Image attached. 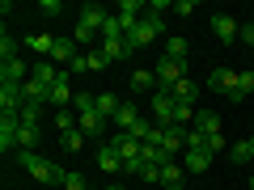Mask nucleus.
Masks as SVG:
<instances>
[{"label":"nucleus","mask_w":254,"mask_h":190,"mask_svg":"<svg viewBox=\"0 0 254 190\" xmlns=\"http://www.w3.org/2000/svg\"><path fill=\"white\" fill-rule=\"evenodd\" d=\"M212 30H216L220 43H237V30H242V26H237L229 13H216V17H212Z\"/></svg>","instance_id":"2eb2a0df"},{"label":"nucleus","mask_w":254,"mask_h":190,"mask_svg":"<svg viewBox=\"0 0 254 190\" xmlns=\"http://www.w3.org/2000/svg\"><path fill=\"white\" fill-rule=\"evenodd\" d=\"M64 190H89V186H85L81 173H68V178H64Z\"/></svg>","instance_id":"4c0bfd02"},{"label":"nucleus","mask_w":254,"mask_h":190,"mask_svg":"<svg viewBox=\"0 0 254 190\" xmlns=\"http://www.w3.org/2000/svg\"><path fill=\"white\" fill-rule=\"evenodd\" d=\"M208 165H212L208 148H187V156H182V169L187 173H208Z\"/></svg>","instance_id":"ddd939ff"},{"label":"nucleus","mask_w":254,"mask_h":190,"mask_svg":"<svg viewBox=\"0 0 254 190\" xmlns=\"http://www.w3.org/2000/svg\"><path fill=\"white\" fill-rule=\"evenodd\" d=\"M68 72H72V76H81V72H89V59H85V55H76V59L68 63Z\"/></svg>","instance_id":"ea45409f"},{"label":"nucleus","mask_w":254,"mask_h":190,"mask_svg":"<svg viewBox=\"0 0 254 190\" xmlns=\"http://www.w3.org/2000/svg\"><path fill=\"white\" fill-rule=\"evenodd\" d=\"M102 51H106L110 63H119V59H127V55H131V47H127L123 38H115V43H102Z\"/></svg>","instance_id":"bb28decb"},{"label":"nucleus","mask_w":254,"mask_h":190,"mask_svg":"<svg viewBox=\"0 0 254 190\" xmlns=\"http://www.w3.org/2000/svg\"><path fill=\"white\" fill-rule=\"evenodd\" d=\"M55 127H60V136L72 131V110H55Z\"/></svg>","instance_id":"72a5a7b5"},{"label":"nucleus","mask_w":254,"mask_h":190,"mask_svg":"<svg viewBox=\"0 0 254 190\" xmlns=\"http://www.w3.org/2000/svg\"><path fill=\"white\" fill-rule=\"evenodd\" d=\"M161 30H165V17H161V13H144V17H140V26L131 30V34L123 38V43L131 47V55H136L140 47H148L153 38H161Z\"/></svg>","instance_id":"f03ea898"},{"label":"nucleus","mask_w":254,"mask_h":190,"mask_svg":"<svg viewBox=\"0 0 254 190\" xmlns=\"http://www.w3.org/2000/svg\"><path fill=\"white\" fill-rule=\"evenodd\" d=\"M72 38H76V43H81V47H89L93 38H102V34H98V30H93V26H85V21H76V34H72Z\"/></svg>","instance_id":"2f4dec72"},{"label":"nucleus","mask_w":254,"mask_h":190,"mask_svg":"<svg viewBox=\"0 0 254 190\" xmlns=\"http://www.w3.org/2000/svg\"><path fill=\"white\" fill-rule=\"evenodd\" d=\"M229 156H233V165H246V161H254V136H250V140H237V144L229 148Z\"/></svg>","instance_id":"b1692460"},{"label":"nucleus","mask_w":254,"mask_h":190,"mask_svg":"<svg viewBox=\"0 0 254 190\" xmlns=\"http://www.w3.org/2000/svg\"><path fill=\"white\" fill-rule=\"evenodd\" d=\"M187 38H170V43H165V55H170V59H187Z\"/></svg>","instance_id":"7c9ffc66"},{"label":"nucleus","mask_w":254,"mask_h":190,"mask_svg":"<svg viewBox=\"0 0 254 190\" xmlns=\"http://www.w3.org/2000/svg\"><path fill=\"white\" fill-rule=\"evenodd\" d=\"M165 156H178V152H187V127H165Z\"/></svg>","instance_id":"dca6fc26"},{"label":"nucleus","mask_w":254,"mask_h":190,"mask_svg":"<svg viewBox=\"0 0 254 190\" xmlns=\"http://www.w3.org/2000/svg\"><path fill=\"white\" fill-rule=\"evenodd\" d=\"M208 89L220 93V97H233V93H237V72H229V68H212Z\"/></svg>","instance_id":"423d86ee"},{"label":"nucleus","mask_w":254,"mask_h":190,"mask_svg":"<svg viewBox=\"0 0 254 190\" xmlns=\"http://www.w3.org/2000/svg\"><path fill=\"white\" fill-rule=\"evenodd\" d=\"M140 118H144V114H140L136 106H123V110L115 114V127H119V131H131V127H136Z\"/></svg>","instance_id":"393cba45"},{"label":"nucleus","mask_w":254,"mask_h":190,"mask_svg":"<svg viewBox=\"0 0 254 190\" xmlns=\"http://www.w3.org/2000/svg\"><path fill=\"white\" fill-rule=\"evenodd\" d=\"M76 55H81V51H76V38H55V51H51V63H55V68H68Z\"/></svg>","instance_id":"9b49d317"},{"label":"nucleus","mask_w":254,"mask_h":190,"mask_svg":"<svg viewBox=\"0 0 254 190\" xmlns=\"http://www.w3.org/2000/svg\"><path fill=\"white\" fill-rule=\"evenodd\" d=\"M17 136H21V118L17 114H0V148L17 152Z\"/></svg>","instance_id":"6e6552de"},{"label":"nucleus","mask_w":254,"mask_h":190,"mask_svg":"<svg viewBox=\"0 0 254 190\" xmlns=\"http://www.w3.org/2000/svg\"><path fill=\"white\" fill-rule=\"evenodd\" d=\"M237 93H242V97L254 93V72H237Z\"/></svg>","instance_id":"473e14b6"},{"label":"nucleus","mask_w":254,"mask_h":190,"mask_svg":"<svg viewBox=\"0 0 254 190\" xmlns=\"http://www.w3.org/2000/svg\"><path fill=\"white\" fill-rule=\"evenodd\" d=\"M30 81V68L21 59H9V63H0V85H26Z\"/></svg>","instance_id":"9d476101"},{"label":"nucleus","mask_w":254,"mask_h":190,"mask_svg":"<svg viewBox=\"0 0 254 190\" xmlns=\"http://www.w3.org/2000/svg\"><path fill=\"white\" fill-rule=\"evenodd\" d=\"M182 190H190V186H182Z\"/></svg>","instance_id":"a18cd8bd"},{"label":"nucleus","mask_w":254,"mask_h":190,"mask_svg":"<svg viewBox=\"0 0 254 190\" xmlns=\"http://www.w3.org/2000/svg\"><path fill=\"white\" fill-rule=\"evenodd\" d=\"M47 101H51L55 110H68V101H72V72H68V68H60V81L51 85Z\"/></svg>","instance_id":"20e7f679"},{"label":"nucleus","mask_w":254,"mask_h":190,"mask_svg":"<svg viewBox=\"0 0 254 190\" xmlns=\"http://www.w3.org/2000/svg\"><path fill=\"white\" fill-rule=\"evenodd\" d=\"M76 127L85 131V140H102L106 136V118H102L98 110H93V114H76Z\"/></svg>","instance_id":"f8f14e48"},{"label":"nucleus","mask_w":254,"mask_h":190,"mask_svg":"<svg viewBox=\"0 0 254 190\" xmlns=\"http://www.w3.org/2000/svg\"><path fill=\"white\" fill-rule=\"evenodd\" d=\"M161 186L182 190V165H178V161H165V165H161Z\"/></svg>","instance_id":"412c9836"},{"label":"nucleus","mask_w":254,"mask_h":190,"mask_svg":"<svg viewBox=\"0 0 254 190\" xmlns=\"http://www.w3.org/2000/svg\"><path fill=\"white\" fill-rule=\"evenodd\" d=\"M199 9V4H195V0H174V13H178V17H190V13Z\"/></svg>","instance_id":"e433bc0d"},{"label":"nucleus","mask_w":254,"mask_h":190,"mask_svg":"<svg viewBox=\"0 0 254 190\" xmlns=\"http://www.w3.org/2000/svg\"><path fill=\"white\" fill-rule=\"evenodd\" d=\"M21 43L17 38H9V30H4V34H0V63H9V59H21Z\"/></svg>","instance_id":"a878e982"},{"label":"nucleus","mask_w":254,"mask_h":190,"mask_svg":"<svg viewBox=\"0 0 254 190\" xmlns=\"http://www.w3.org/2000/svg\"><path fill=\"white\" fill-rule=\"evenodd\" d=\"M123 110V101L115 97V93H98V114L106 118V123H115V114Z\"/></svg>","instance_id":"aec40b11"},{"label":"nucleus","mask_w":254,"mask_h":190,"mask_svg":"<svg viewBox=\"0 0 254 190\" xmlns=\"http://www.w3.org/2000/svg\"><path fill=\"white\" fill-rule=\"evenodd\" d=\"M237 38H242L246 47H254V21H242V30H237Z\"/></svg>","instance_id":"58836bf2"},{"label":"nucleus","mask_w":254,"mask_h":190,"mask_svg":"<svg viewBox=\"0 0 254 190\" xmlns=\"http://www.w3.org/2000/svg\"><path fill=\"white\" fill-rule=\"evenodd\" d=\"M127 85H131V93H157V89H161L157 72H148V68H136V72L127 76Z\"/></svg>","instance_id":"1a4fd4ad"},{"label":"nucleus","mask_w":254,"mask_h":190,"mask_svg":"<svg viewBox=\"0 0 254 190\" xmlns=\"http://www.w3.org/2000/svg\"><path fill=\"white\" fill-rule=\"evenodd\" d=\"M26 47L38 55V59H51V51H55V34H30Z\"/></svg>","instance_id":"6ab92c4d"},{"label":"nucleus","mask_w":254,"mask_h":190,"mask_svg":"<svg viewBox=\"0 0 254 190\" xmlns=\"http://www.w3.org/2000/svg\"><path fill=\"white\" fill-rule=\"evenodd\" d=\"M148 131H153V118H140V123L131 127V136H136L140 144H144V140H148Z\"/></svg>","instance_id":"f704fd0d"},{"label":"nucleus","mask_w":254,"mask_h":190,"mask_svg":"<svg viewBox=\"0 0 254 190\" xmlns=\"http://www.w3.org/2000/svg\"><path fill=\"white\" fill-rule=\"evenodd\" d=\"M190 131H199L203 140H208V136H220V118L208 114V110H199V114H195V123H190Z\"/></svg>","instance_id":"a211bd4d"},{"label":"nucleus","mask_w":254,"mask_h":190,"mask_svg":"<svg viewBox=\"0 0 254 190\" xmlns=\"http://www.w3.org/2000/svg\"><path fill=\"white\" fill-rule=\"evenodd\" d=\"M60 144L68 148V152H81V148H85V131H81V127H72V131H64V136H60Z\"/></svg>","instance_id":"cd10ccee"},{"label":"nucleus","mask_w":254,"mask_h":190,"mask_svg":"<svg viewBox=\"0 0 254 190\" xmlns=\"http://www.w3.org/2000/svg\"><path fill=\"white\" fill-rule=\"evenodd\" d=\"M17 165H21V169H26L34 182H43V186H64V178H68V173H64L60 165L43 161L38 152H17Z\"/></svg>","instance_id":"f257e3e1"},{"label":"nucleus","mask_w":254,"mask_h":190,"mask_svg":"<svg viewBox=\"0 0 254 190\" xmlns=\"http://www.w3.org/2000/svg\"><path fill=\"white\" fill-rule=\"evenodd\" d=\"M38 13H47V17H64V4H60V0H43Z\"/></svg>","instance_id":"c9c22d12"},{"label":"nucleus","mask_w":254,"mask_h":190,"mask_svg":"<svg viewBox=\"0 0 254 190\" xmlns=\"http://www.w3.org/2000/svg\"><path fill=\"white\" fill-rule=\"evenodd\" d=\"M106 144L115 148V152L123 156V161H136V156H140V148H144V144H140L136 136H131V131H115V136H110Z\"/></svg>","instance_id":"39448f33"},{"label":"nucleus","mask_w":254,"mask_h":190,"mask_svg":"<svg viewBox=\"0 0 254 190\" xmlns=\"http://www.w3.org/2000/svg\"><path fill=\"white\" fill-rule=\"evenodd\" d=\"M153 72H157V81H161V89L170 93L174 85H182V81H187V59H170V55H165V59L157 63Z\"/></svg>","instance_id":"7ed1b4c3"},{"label":"nucleus","mask_w":254,"mask_h":190,"mask_svg":"<svg viewBox=\"0 0 254 190\" xmlns=\"http://www.w3.org/2000/svg\"><path fill=\"white\" fill-rule=\"evenodd\" d=\"M85 59H89V72H106V68H110V59H106V51H102V47L85 51Z\"/></svg>","instance_id":"c85d7f7f"},{"label":"nucleus","mask_w":254,"mask_h":190,"mask_svg":"<svg viewBox=\"0 0 254 190\" xmlns=\"http://www.w3.org/2000/svg\"><path fill=\"white\" fill-rule=\"evenodd\" d=\"M220 148H229V144H225V136H208V152H212V156H216V152H220Z\"/></svg>","instance_id":"79ce46f5"},{"label":"nucleus","mask_w":254,"mask_h":190,"mask_svg":"<svg viewBox=\"0 0 254 190\" xmlns=\"http://www.w3.org/2000/svg\"><path fill=\"white\" fill-rule=\"evenodd\" d=\"M102 190H127V186H115V182H110V186H102Z\"/></svg>","instance_id":"37998d69"},{"label":"nucleus","mask_w":254,"mask_h":190,"mask_svg":"<svg viewBox=\"0 0 254 190\" xmlns=\"http://www.w3.org/2000/svg\"><path fill=\"white\" fill-rule=\"evenodd\" d=\"M17 118H21V127H38V118H43V101H21Z\"/></svg>","instance_id":"4be33fe9"},{"label":"nucleus","mask_w":254,"mask_h":190,"mask_svg":"<svg viewBox=\"0 0 254 190\" xmlns=\"http://www.w3.org/2000/svg\"><path fill=\"white\" fill-rule=\"evenodd\" d=\"M199 85H195V81H190V76H187V81H182V85H174V89H170V97L174 101H178V106H195V101H199Z\"/></svg>","instance_id":"4468645a"},{"label":"nucleus","mask_w":254,"mask_h":190,"mask_svg":"<svg viewBox=\"0 0 254 190\" xmlns=\"http://www.w3.org/2000/svg\"><path fill=\"white\" fill-rule=\"evenodd\" d=\"M115 38H123V26H119V17L110 13V17H106V26H102V43H115Z\"/></svg>","instance_id":"c756f323"},{"label":"nucleus","mask_w":254,"mask_h":190,"mask_svg":"<svg viewBox=\"0 0 254 190\" xmlns=\"http://www.w3.org/2000/svg\"><path fill=\"white\" fill-rule=\"evenodd\" d=\"M106 17H110V13L102 9V4H81V13H76V21H85V26H93L98 34H102V26H106Z\"/></svg>","instance_id":"f3484780"},{"label":"nucleus","mask_w":254,"mask_h":190,"mask_svg":"<svg viewBox=\"0 0 254 190\" xmlns=\"http://www.w3.org/2000/svg\"><path fill=\"white\" fill-rule=\"evenodd\" d=\"M246 186H250V190H254V173H250V182H246Z\"/></svg>","instance_id":"c03bdc74"},{"label":"nucleus","mask_w":254,"mask_h":190,"mask_svg":"<svg viewBox=\"0 0 254 190\" xmlns=\"http://www.w3.org/2000/svg\"><path fill=\"white\" fill-rule=\"evenodd\" d=\"M144 182H161V165H144V173H140Z\"/></svg>","instance_id":"a19ab883"},{"label":"nucleus","mask_w":254,"mask_h":190,"mask_svg":"<svg viewBox=\"0 0 254 190\" xmlns=\"http://www.w3.org/2000/svg\"><path fill=\"white\" fill-rule=\"evenodd\" d=\"M153 123L157 127H174V97L165 89L153 93Z\"/></svg>","instance_id":"0eeeda50"},{"label":"nucleus","mask_w":254,"mask_h":190,"mask_svg":"<svg viewBox=\"0 0 254 190\" xmlns=\"http://www.w3.org/2000/svg\"><path fill=\"white\" fill-rule=\"evenodd\" d=\"M98 165H102V169H106V173H123V156H119L115 152V148H102V152H98Z\"/></svg>","instance_id":"5701e85b"}]
</instances>
